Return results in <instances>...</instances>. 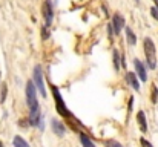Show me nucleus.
<instances>
[{
  "mask_svg": "<svg viewBox=\"0 0 158 147\" xmlns=\"http://www.w3.org/2000/svg\"><path fill=\"white\" fill-rule=\"evenodd\" d=\"M140 143H141V146L143 147H152V144H151L149 141H146L144 138H141V140H140Z\"/></svg>",
  "mask_w": 158,
  "mask_h": 147,
  "instance_id": "nucleus-16",
  "label": "nucleus"
},
{
  "mask_svg": "<svg viewBox=\"0 0 158 147\" xmlns=\"http://www.w3.org/2000/svg\"><path fill=\"white\" fill-rule=\"evenodd\" d=\"M42 9H43V17H45L46 26H51V23H52V17H54V11H52L51 0H45V2H43Z\"/></svg>",
  "mask_w": 158,
  "mask_h": 147,
  "instance_id": "nucleus-4",
  "label": "nucleus"
},
{
  "mask_svg": "<svg viewBox=\"0 0 158 147\" xmlns=\"http://www.w3.org/2000/svg\"><path fill=\"white\" fill-rule=\"evenodd\" d=\"M154 3H155V6H157V9H158V0H154Z\"/></svg>",
  "mask_w": 158,
  "mask_h": 147,
  "instance_id": "nucleus-18",
  "label": "nucleus"
},
{
  "mask_svg": "<svg viewBox=\"0 0 158 147\" xmlns=\"http://www.w3.org/2000/svg\"><path fill=\"white\" fill-rule=\"evenodd\" d=\"M34 84L37 86V89L40 91V94L43 97H46V89H45V83H43V77H42V67L35 66L34 67Z\"/></svg>",
  "mask_w": 158,
  "mask_h": 147,
  "instance_id": "nucleus-3",
  "label": "nucleus"
},
{
  "mask_svg": "<svg viewBox=\"0 0 158 147\" xmlns=\"http://www.w3.org/2000/svg\"><path fill=\"white\" fill-rule=\"evenodd\" d=\"M152 101H154V103H157V88H154V89H152Z\"/></svg>",
  "mask_w": 158,
  "mask_h": 147,
  "instance_id": "nucleus-17",
  "label": "nucleus"
},
{
  "mask_svg": "<svg viewBox=\"0 0 158 147\" xmlns=\"http://www.w3.org/2000/svg\"><path fill=\"white\" fill-rule=\"evenodd\" d=\"M80 141H81V144H83V147H95V144L86 137V135H80Z\"/></svg>",
  "mask_w": 158,
  "mask_h": 147,
  "instance_id": "nucleus-12",
  "label": "nucleus"
},
{
  "mask_svg": "<svg viewBox=\"0 0 158 147\" xmlns=\"http://www.w3.org/2000/svg\"><path fill=\"white\" fill-rule=\"evenodd\" d=\"M26 101H28V106H29L31 110H39L40 109L37 94H35V84H34L32 80H29L28 84H26Z\"/></svg>",
  "mask_w": 158,
  "mask_h": 147,
  "instance_id": "nucleus-2",
  "label": "nucleus"
},
{
  "mask_svg": "<svg viewBox=\"0 0 158 147\" xmlns=\"http://www.w3.org/2000/svg\"><path fill=\"white\" fill-rule=\"evenodd\" d=\"M0 147H3V144H2V143H0Z\"/></svg>",
  "mask_w": 158,
  "mask_h": 147,
  "instance_id": "nucleus-19",
  "label": "nucleus"
},
{
  "mask_svg": "<svg viewBox=\"0 0 158 147\" xmlns=\"http://www.w3.org/2000/svg\"><path fill=\"white\" fill-rule=\"evenodd\" d=\"M114 64H115V69H120V63H118V52L114 51Z\"/></svg>",
  "mask_w": 158,
  "mask_h": 147,
  "instance_id": "nucleus-15",
  "label": "nucleus"
},
{
  "mask_svg": "<svg viewBox=\"0 0 158 147\" xmlns=\"http://www.w3.org/2000/svg\"><path fill=\"white\" fill-rule=\"evenodd\" d=\"M112 26H114L115 34H120V31H121L123 26H124V18H123L120 14H115L114 18H112Z\"/></svg>",
  "mask_w": 158,
  "mask_h": 147,
  "instance_id": "nucleus-6",
  "label": "nucleus"
},
{
  "mask_svg": "<svg viewBox=\"0 0 158 147\" xmlns=\"http://www.w3.org/2000/svg\"><path fill=\"white\" fill-rule=\"evenodd\" d=\"M126 80H127V83H129V84H131L135 91H140V84H138V80H137L135 74L127 72V74H126Z\"/></svg>",
  "mask_w": 158,
  "mask_h": 147,
  "instance_id": "nucleus-8",
  "label": "nucleus"
},
{
  "mask_svg": "<svg viewBox=\"0 0 158 147\" xmlns=\"http://www.w3.org/2000/svg\"><path fill=\"white\" fill-rule=\"evenodd\" d=\"M14 146L15 147H29L28 143H26L22 137H15V138H14Z\"/></svg>",
  "mask_w": 158,
  "mask_h": 147,
  "instance_id": "nucleus-13",
  "label": "nucleus"
},
{
  "mask_svg": "<svg viewBox=\"0 0 158 147\" xmlns=\"http://www.w3.org/2000/svg\"><path fill=\"white\" fill-rule=\"evenodd\" d=\"M126 35H127V42H129L131 45H135V43H137L135 34H134V31H132L131 28H126Z\"/></svg>",
  "mask_w": 158,
  "mask_h": 147,
  "instance_id": "nucleus-11",
  "label": "nucleus"
},
{
  "mask_svg": "<svg viewBox=\"0 0 158 147\" xmlns=\"http://www.w3.org/2000/svg\"><path fill=\"white\" fill-rule=\"evenodd\" d=\"M106 147H123L120 143H117V141H114V140H107L106 141Z\"/></svg>",
  "mask_w": 158,
  "mask_h": 147,
  "instance_id": "nucleus-14",
  "label": "nucleus"
},
{
  "mask_svg": "<svg viewBox=\"0 0 158 147\" xmlns=\"http://www.w3.org/2000/svg\"><path fill=\"white\" fill-rule=\"evenodd\" d=\"M52 130L57 133V135H64V127H63V124L61 123H58L57 120H52Z\"/></svg>",
  "mask_w": 158,
  "mask_h": 147,
  "instance_id": "nucleus-10",
  "label": "nucleus"
},
{
  "mask_svg": "<svg viewBox=\"0 0 158 147\" xmlns=\"http://www.w3.org/2000/svg\"><path fill=\"white\" fill-rule=\"evenodd\" d=\"M52 94H54V97H55V104H57V107H58V112H60L61 115L68 116L69 113L66 112V107H64V104H63V101H61V97H60V92L57 91V88H55V86H52Z\"/></svg>",
  "mask_w": 158,
  "mask_h": 147,
  "instance_id": "nucleus-5",
  "label": "nucleus"
},
{
  "mask_svg": "<svg viewBox=\"0 0 158 147\" xmlns=\"http://www.w3.org/2000/svg\"><path fill=\"white\" fill-rule=\"evenodd\" d=\"M134 63H135V71H137V75L140 77V80L146 81V80H148V75H146V67L143 66V63H141L138 58H135V60H134Z\"/></svg>",
  "mask_w": 158,
  "mask_h": 147,
  "instance_id": "nucleus-7",
  "label": "nucleus"
},
{
  "mask_svg": "<svg viewBox=\"0 0 158 147\" xmlns=\"http://www.w3.org/2000/svg\"><path fill=\"white\" fill-rule=\"evenodd\" d=\"M144 54H146V60L151 69L157 67V51H155V45L151 39H144Z\"/></svg>",
  "mask_w": 158,
  "mask_h": 147,
  "instance_id": "nucleus-1",
  "label": "nucleus"
},
{
  "mask_svg": "<svg viewBox=\"0 0 158 147\" xmlns=\"http://www.w3.org/2000/svg\"><path fill=\"white\" fill-rule=\"evenodd\" d=\"M137 120H138L140 129H141L143 132H146V130H148V124H146V116H144V113H143V112H138V113H137Z\"/></svg>",
  "mask_w": 158,
  "mask_h": 147,
  "instance_id": "nucleus-9",
  "label": "nucleus"
}]
</instances>
